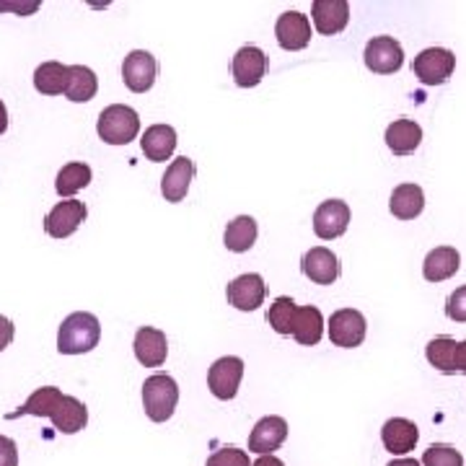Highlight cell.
<instances>
[{
    "label": "cell",
    "mask_w": 466,
    "mask_h": 466,
    "mask_svg": "<svg viewBox=\"0 0 466 466\" xmlns=\"http://www.w3.org/2000/svg\"><path fill=\"white\" fill-rule=\"evenodd\" d=\"M101 324L88 311H76L60 324L57 332V350L60 355H84L99 345Z\"/></svg>",
    "instance_id": "1"
},
{
    "label": "cell",
    "mask_w": 466,
    "mask_h": 466,
    "mask_svg": "<svg viewBox=\"0 0 466 466\" xmlns=\"http://www.w3.org/2000/svg\"><path fill=\"white\" fill-rule=\"evenodd\" d=\"M96 133L109 146H127L140 133V116L127 104H112L99 115Z\"/></svg>",
    "instance_id": "2"
},
{
    "label": "cell",
    "mask_w": 466,
    "mask_h": 466,
    "mask_svg": "<svg viewBox=\"0 0 466 466\" xmlns=\"http://www.w3.org/2000/svg\"><path fill=\"white\" fill-rule=\"evenodd\" d=\"M179 404V386L167 373H156L143 383V407L153 422H167Z\"/></svg>",
    "instance_id": "3"
},
{
    "label": "cell",
    "mask_w": 466,
    "mask_h": 466,
    "mask_svg": "<svg viewBox=\"0 0 466 466\" xmlns=\"http://www.w3.org/2000/svg\"><path fill=\"white\" fill-rule=\"evenodd\" d=\"M456 67V55L446 47H428L415 57L412 70L425 86H443L453 76Z\"/></svg>",
    "instance_id": "4"
},
{
    "label": "cell",
    "mask_w": 466,
    "mask_h": 466,
    "mask_svg": "<svg viewBox=\"0 0 466 466\" xmlns=\"http://www.w3.org/2000/svg\"><path fill=\"white\" fill-rule=\"evenodd\" d=\"M241 379H244V360L236 355L218 358L208 370V386H210L213 397L220 401H228L238 394Z\"/></svg>",
    "instance_id": "5"
},
{
    "label": "cell",
    "mask_w": 466,
    "mask_h": 466,
    "mask_svg": "<svg viewBox=\"0 0 466 466\" xmlns=\"http://www.w3.org/2000/svg\"><path fill=\"white\" fill-rule=\"evenodd\" d=\"M425 355L435 370H441L446 376H453V373L466 376V339L456 342L453 337H435L428 342Z\"/></svg>",
    "instance_id": "6"
},
{
    "label": "cell",
    "mask_w": 466,
    "mask_h": 466,
    "mask_svg": "<svg viewBox=\"0 0 466 466\" xmlns=\"http://www.w3.org/2000/svg\"><path fill=\"white\" fill-rule=\"evenodd\" d=\"M366 317L355 309H339L329 319V339L337 348H360L366 339Z\"/></svg>",
    "instance_id": "7"
},
{
    "label": "cell",
    "mask_w": 466,
    "mask_h": 466,
    "mask_svg": "<svg viewBox=\"0 0 466 466\" xmlns=\"http://www.w3.org/2000/svg\"><path fill=\"white\" fill-rule=\"evenodd\" d=\"M366 67L381 76H391L404 66V50L394 36H373L366 45Z\"/></svg>",
    "instance_id": "8"
},
{
    "label": "cell",
    "mask_w": 466,
    "mask_h": 466,
    "mask_svg": "<svg viewBox=\"0 0 466 466\" xmlns=\"http://www.w3.org/2000/svg\"><path fill=\"white\" fill-rule=\"evenodd\" d=\"M158 76V63L156 57L146 50H135L125 57L122 63V81L133 94H146L156 84Z\"/></svg>",
    "instance_id": "9"
},
{
    "label": "cell",
    "mask_w": 466,
    "mask_h": 466,
    "mask_svg": "<svg viewBox=\"0 0 466 466\" xmlns=\"http://www.w3.org/2000/svg\"><path fill=\"white\" fill-rule=\"evenodd\" d=\"M86 216H88V208L81 200L57 202L45 218V231L52 238H67L81 228Z\"/></svg>",
    "instance_id": "10"
},
{
    "label": "cell",
    "mask_w": 466,
    "mask_h": 466,
    "mask_svg": "<svg viewBox=\"0 0 466 466\" xmlns=\"http://www.w3.org/2000/svg\"><path fill=\"white\" fill-rule=\"evenodd\" d=\"M226 296H228V303L236 306L238 311H257V309L265 303V296H267L265 278H262V275H257V272L238 275L236 280L228 283V288H226Z\"/></svg>",
    "instance_id": "11"
},
{
    "label": "cell",
    "mask_w": 466,
    "mask_h": 466,
    "mask_svg": "<svg viewBox=\"0 0 466 466\" xmlns=\"http://www.w3.org/2000/svg\"><path fill=\"white\" fill-rule=\"evenodd\" d=\"M233 81L241 88H254L262 84L267 73V55L254 45H247L233 55Z\"/></svg>",
    "instance_id": "12"
},
{
    "label": "cell",
    "mask_w": 466,
    "mask_h": 466,
    "mask_svg": "<svg viewBox=\"0 0 466 466\" xmlns=\"http://www.w3.org/2000/svg\"><path fill=\"white\" fill-rule=\"evenodd\" d=\"M275 36L278 45L288 52H299L309 47L311 42V21L299 11H285L275 24Z\"/></svg>",
    "instance_id": "13"
},
{
    "label": "cell",
    "mask_w": 466,
    "mask_h": 466,
    "mask_svg": "<svg viewBox=\"0 0 466 466\" xmlns=\"http://www.w3.org/2000/svg\"><path fill=\"white\" fill-rule=\"evenodd\" d=\"M350 226V205L342 200L321 202L314 213V233L324 241L339 238Z\"/></svg>",
    "instance_id": "14"
},
{
    "label": "cell",
    "mask_w": 466,
    "mask_h": 466,
    "mask_svg": "<svg viewBox=\"0 0 466 466\" xmlns=\"http://www.w3.org/2000/svg\"><path fill=\"white\" fill-rule=\"evenodd\" d=\"M135 358L137 363L146 368H161L167 363L168 355V342L167 334L156 327H140L135 334Z\"/></svg>",
    "instance_id": "15"
},
{
    "label": "cell",
    "mask_w": 466,
    "mask_h": 466,
    "mask_svg": "<svg viewBox=\"0 0 466 466\" xmlns=\"http://www.w3.org/2000/svg\"><path fill=\"white\" fill-rule=\"evenodd\" d=\"M303 275L317 285H332L339 278V259L332 249L327 247H314L311 251L303 254L300 259Z\"/></svg>",
    "instance_id": "16"
},
{
    "label": "cell",
    "mask_w": 466,
    "mask_h": 466,
    "mask_svg": "<svg viewBox=\"0 0 466 466\" xmlns=\"http://www.w3.org/2000/svg\"><path fill=\"white\" fill-rule=\"evenodd\" d=\"M383 449L389 451L391 456H404L410 451H415L417 441H420V431L412 420L407 417H391L386 420V425L381 428Z\"/></svg>",
    "instance_id": "17"
},
{
    "label": "cell",
    "mask_w": 466,
    "mask_h": 466,
    "mask_svg": "<svg viewBox=\"0 0 466 466\" xmlns=\"http://www.w3.org/2000/svg\"><path fill=\"white\" fill-rule=\"evenodd\" d=\"M311 16H314V26L319 34L334 36L348 26L350 3L348 0H314Z\"/></svg>",
    "instance_id": "18"
},
{
    "label": "cell",
    "mask_w": 466,
    "mask_h": 466,
    "mask_svg": "<svg viewBox=\"0 0 466 466\" xmlns=\"http://www.w3.org/2000/svg\"><path fill=\"white\" fill-rule=\"evenodd\" d=\"M285 438H288V422H285L283 417H262L249 435V451L267 456V453L280 449L285 443Z\"/></svg>",
    "instance_id": "19"
},
{
    "label": "cell",
    "mask_w": 466,
    "mask_h": 466,
    "mask_svg": "<svg viewBox=\"0 0 466 466\" xmlns=\"http://www.w3.org/2000/svg\"><path fill=\"white\" fill-rule=\"evenodd\" d=\"M50 420L52 425H55V431L73 435L86 428V422H88V410H86V404L81 400L63 394L60 401L55 404Z\"/></svg>",
    "instance_id": "20"
},
{
    "label": "cell",
    "mask_w": 466,
    "mask_h": 466,
    "mask_svg": "<svg viewBox=\"0 0 466 466\" xmlns=\"http://www.w3.org/2000/svg\"><path fill=\"white\" fill-rule=\"evenodd\" d=\"M192 179H195V161L187 156L177 158L161 179V192H164L167 202H182L189 192Z\"/></svg>",
    "instance_id": "21"
},
{
    "label": "cell",
    "mask_w": 466,
    "mask_h": 466,
    "mask_svg": "<svg viewBox=\"0 0 466 466\" xmlns=\"http://www.w3.org/2000/svg\"><path fill=\"white\" fill-rule=\"evenodd\" d=\"M461 267V254L453 249V247H438L428 257H425V265H422V275L428 283H443L453 278Z\"/></svg>",
    "instance_id": "22"
},
{
    "label": "cell",
    "mask_w": 466,
    "mask_h": 466,
    "mask_svg": "<svg viewBox=\"0 0 466 466\" xmlns=\"http://www.w3.org/2000/svg\"><path fill=\"white\" fill-rule=\"evenodd\" d=\"M140 146H143L146 158L153 161V164L168 161V158H171V153L177 150V130H174L171 125H153V127L146 130L143 140H140Z\"/></svg>",
    "instance_id": "23"
},
{
    "label": "cell",
    "mask_w": 466,
    "mask_h": 466,
    "mask_svg": "<svg viewBox=\"0 0 466 466\" xmlns=\"http://www.w3.org/2000/svg\"><path fill=\"white\" fill-rule=\"evenodd\" d=\"M422 143V127L415 119H397L386 127V146L397 156H410L415 153Z\"/></svg>",
    "instance_id": "24"
},
{
    "label": "cell",
    "mask_w": 466,
    "mask_h": 466,
    "mask_svg": "<svg viewBox=\"0 0 466 466\" xmlns=\"http://www.w3.org/2000/svg\"><path fill=\"white\" fill-rule=\"evenodd\" d=\"M391 216L400 220H415L425 210V192L417 184H400L389 200Z\"/></svg>",
    "instance_id": "25"
},
{
    "label": "cell",
    "mask_w": 466,
    "mask_h": 466,
    "mask_svg": "<svg viewBox=\"0 0 466 466\" xmlns=\"http://www.w3.org/2000/svg\"><path fill=\"white\" fill-rule=\"evenodd\" d=\"M257 236H259L257 220L251 216H238L236 220H231V223L226 226L223 244H226V249L233 251V254H244V251H249L251 247L257 244Z\"/></svg>",
    "instance_id": "26"
},
{
    "label": "cell",
    "mask_w": 466,
    "mask_h": 466,
    "mask_svg": "<svg viewBox=\"0 0 466 466\" xmlns=\"http://www.w3.org/2000/svg\"><path fill=\"white\" fill-rule=\"evenodd\" d=\"M99 91V78L91 67L86 66H70L67 67V86L66 96L76 104H86L96 96Z\"/></svg>",
    "instance_id": "27"
},
{
    "label": "cell",
    "mask_w": 466,
    "mask_h": 466,
    "mask_svg": "<svg viewBox=\"0 0 466 466\" xmlns=\"http://www.w3.org/2000/svg\"><path fill=\"white\" fill-rule=\"evenodd\" d=\"M324 334V317L319 311L317 306H299L296 311V324H293V337L299 345H306V348H314L319 345Z\"/></svg>",
    "instance_id": "28"
},
{
    "label": "cell",
    "mask_w": 466,
    "mask_h": 466,
    "mask_svg": "<svg viewBox=\"0 0 466 466\" xmlns=\"http://www.w3.org/2000/svg\"><path fill=\"white\" fill-rule=\"evenodd\" d=\"M67 86V66L63 63H42L34 70V88L45 96H60L66 94Z\"/></svg>",
    "instance_id": "29"
},
{
    "label": "cell",
    "mask_w": 466,
    "mask_h": 466,
    "mask_svg": "<svg viewBox=\"0 0 466 466\" xmlns=\"http://www.w3.org/2000/svg\"><path fill=\"white\" fill-rule=\"evenodd\" d=\"M91 167L88 164H81V161H73V164H67V167L60 168V174H57V182H55V189H57V195L60 198H73L76 192H81L86 189L88 184H91Z\"/></svg>",
    "instance_id": "30"
},
{
    "label": "cell",
    "mask_w": 466,
    "mask_h": 466,
    "mask_svg": "<svg viewBox=\"0 0 466 466\" xmlns=\"http://www.w3.org/2000/svg\"><path fill=\"white\" fill-rule=\"evenodd\" d=\"M296 311H299L296 300L288 299V296H280V299H275V303L267 311V324L278 334L290 337L293 334V324H296Z\"/></svg>",
    "instance_id": "31"
},
{
    "label": "cell",
    "mask_w": 466,
    "mask_h": 466,
    "mask_svg": "<svg viewBox=\"0 0 466 466\" xmlns=\"http://www.w3.org/2000/svg\"><path fill=\"white\" fill-rule=\"evenodd\" d=\"M422 466H464L461 451L446 443H433L431 449L422 453Z\"/></svg>",
    "instance_id": "32"
},
{
    "label": "cell",
    "mask_w": 466,
    "mask_h": 466,
    "mask_svg": "<svg viewBox=\"0 0 466 466\" xmlns=\"http://www.w3.org/2000/svg\"><path fill=\"white\" fill-rule=\"evenodd\" d=\"M205 466H249V453L236 446H226V449H218Z\"/></svg>",
    "instance_id": "33"
},
{
    "label": "cell",
    "mask_w": 466,
    "mask_h": 466,
    "mask_svg": "<svg viewBox=\"0 0 466 466\" xmlns=\"http://www.w3.org/2000/svg\"><path fill=\"white\" fill-rule=\"evenodd\" d=\"M446 317L451 321H459V324L466 321V285L456 288L449 296V300H446Z\"/></svg>",
    "instance_id": "34"
},
{
    "label": "cell",
    "mask_w": 466,
    "mask_h": 466,
    "mask_svg": "<svg viewBox=\"0 0 466 466\" xmlns=\"http://www.w3.org/2000/svg\"><path fill=\"white\" fill-rule=\"evenodd\" d=\"M0 466H18V446L8 435H0Z\"/></svg>",
    "instance_id": "35"
},
{
    "label": "cell",
    "mask_w": 466,
    "mask_h": 466,
    "mask_svg": "<svg viewBox=\"0 0 466 466\" xmlns=\"http://www.w3.org/2000/svg\"><path fill=\"white\" fill-rule=\"evenodd\" d=\"M14 334H16V329H14V321H11V319L0 317V352L14 342Z\"/></svg>",
    "instance_id": "36"
},
{
    "label": "cell",
    "mask_w": 466,
    "mask_h": 466,
    "mask_svg": "<svg viewBox=\"0 0 466 466\" xmlns=\"http://www.w3.org/2000/svg\"><path fill=\"white\" fill-rule=\"evenodd\" d=\"M39 5L36 3H29V5H11V3H3L0 11H18V14H34Z\"/></svg>",
    "instance_id": "37"
},
{
    "label": "cell",
    "mask_w": 466,
    "mask_h": 466,
    "mask_svg": "<svg viewBox=\"0 0 466 466\" xmlns=\"http://www.w3.org/2000/svg\"><path fill=\"white\" fill-rule=\"evenodd\" d=\"M251 466H285V464L280 461V459H278V456L267 453V456H259V459H257V461H254Z\"/></svg>",
    "instance_id": "38"
},
{
    "label": "cell",
    "mask_w": 466,
    "mask_h": 466,
    "mask_svg": "<svg viewBox=\"0 0 466 466\" xmlns=\"http://www.w3.org/2000/svg\"><path fill=\"white\" fill-rule=\"evenodd\" d=\"M8 130V109H5V104L0 101V135Z\"/></svg>",
    "instance_id": "39"
},
{
    "label": "cell",
    "mask_w": 466,
    "mask_h": 466,
    "mask_svg": "<svg viewBox=\"0 0 466 466\" xmlns=\"http://www.w3.org/2000/svg\"><path fill=\"white\" fill-rule=\"evenodd\" d=\"M389 466H422L417 459H394Z\"/></svg>",
    "instance_id": "40"
}]
</instances>
